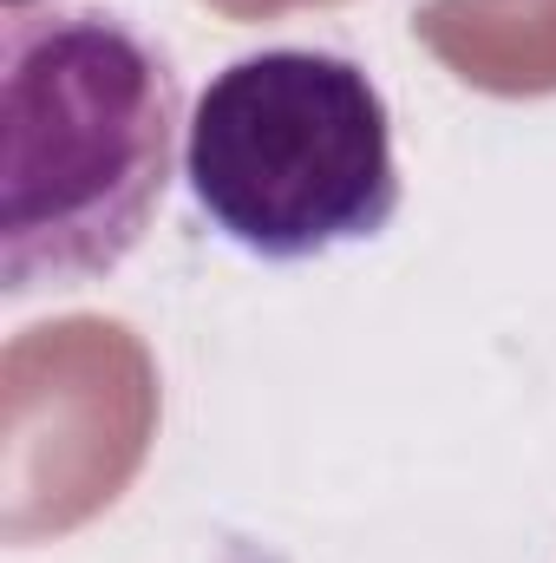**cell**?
Returning a JSON list of instances; mask_svg holds the SVG:
<instances>
[{
  "instance_id": "6da1fadb",
  "label": "cell",
  "mask_w": 556,
  "mask_h": 563,
  "mask_svg": "<svg viewBox=\"0 0 556 563\" xmlns=\"http://www.w3.org/2000/svg\"><path fill=\"white\" fill-rule=\"evenodd\" d=\"M177 73L105 7L0 20V282L7 295L112 276L177 164Z\"/></svg>"
},
{
  "instance_id": "7a4b0ae2",
  "label": "cell",
  "mask_w": 556,
  "mask_h": 563,
  "mask_svg": "<svg viewBox=\"0 0 556 563\" xmlns=\"http://www.w3.org/2000/svg\"><path fill=\"white\" fill-rule=\"evenodd\" d=\"M184 184L236 250L314 263L393 223V112L347 53H243L203 86L184 125Z\"/></svg>"
},
{
  "instance_id": "3957f363",
  "label": "cell",
  "mask_w": 556,
  "mask_h": 563,
  "mask_svg": "<svg viewBox=\"0 0 556 563\" xmlns=\"http://www.w3.org/2000/svg\"><path fill=\"white\" fill-rule=\"evenodd\" d=\"M0 7H7V13H20V7H33V0H0Z\"/></svg>"
}]
</instances>
